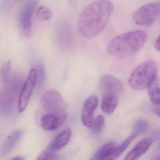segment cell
<instances>
[{
    "mask_svg": "<svg viewBox=\"0 0 160 160\" xmlns=\"http://www.w3.org/2000/svg\"><path fill=\"white\" fill-rule=\"evenodd\" d=\"M36 14L39 19L44 21L50 20L53 16L52 11L46 6H42L39 7Z\"/></svg>",
    "mask_w": 160,
    "mask_h": 160,
    "instance_id": "cell-23",
    "label": "cell"
},
{
    "mask_svg": "<svg viewBox=\"0 0 160 160\" xmlns=\"http://www.w3.org/2000/svg\"><path fill=\"white\" fill-rule=\"evenodd\" d=\"M160 36H159L155 40V43H154V48H155V50L158 52L160 51Z\"/></svg>",
    "mask_w": 160,
    "mask_h": 160,
    "instance_id": "cell-25",
    "label": "cell"
},
{
    "mask_svg": "<svg viewBox=\"0 0 160 160\" xmlns=\"http://www.w3.org/2000/svg\"><path fill=\"white\" fill-rule=\"evenodd\" d=\"M37 0H28L23 7L20 14V23L21 31L26 37L31 33L32 18V14L37 7Z\"/></svg>",
    "mask_w": 160,
    "mask_h": 160,
    "instance_id": "cell-8",
    "label": "cell"
},
{
    "mask_svg": "<svg viewBox=\"0 0 160 160\" xmlns=\"http://www.w3.org/2000/svg\"><path fill=\"white\" fill-rule=\"evenodd\" d=\"M36 72V90L40 92L43 88L45 83L46 71L42 64H38L35 68Z\"/></svg>",
    "mask_w": 160,
    "mask_h": 160,
    "instance_id": "cell-18",
    "label": "cell"
},
{
    "mask_svg": "<svg viewBox=\"0 0 160 160\" xmlns=\"http://www.w3.org/2000/svg\"><path fill=\"white\" fill-rule=\"evenodd\" d=\"M66 119L67 117L54 114H44L41 119V127L45 131H56L62 126Z\"/></svg>",
    "mask_w": 160,
    "mask_h": 160,
    "instance_id": "cell-11",
    "label": "cell"
},
{
    "mask_svg": "<svg viewBox=\"0 0 160 160\" xmlns=\"http://www.w3.org/2000/svg\"><path fill=\"white\" fill-rule=\"evenodd\" d=\"M118 104V96L113 94H104L102 102V109L107 115H111Z\"/></svg>",
    "mask_w": 160,
    "mask_h": 160,
    "instance_id": "cell-16",
    "label": "cell"
},
{
    "mask_svg": "<svg viewBox=\"0 0 160 160\" xmlns=\"http://www.w3.org/2000/svg\"><path fill=\"white\" fill-rule=\"evenodd\" d=\"M9 0H4L3 2H4V5L6 4V3H8V2H9Z\"/></svg>",
    "mask_w": 160,
    "mask_h": 160,
    "instance_id": "cell-27",
    "label": "cell"
},
{
    "mask_svg": "<svg viewBox=\"0 0 160 160\" xmlns=\"http://www.w3.org/2000/svg\"><path fill=\"white\" fill-rule=\"evenodd\" d=\"M36 72L35 68L32 69L29 73L20 91L18 102V110L23 112L27 108L32 94L36 85Z\"/></svg>",
    "mask_w": 160,
    "mask_h": 160,
    "instance_id": "cell-6",
    "label": "cell"
},
{
    "mask_svg": "<svg viewBox=\"0 0 160 160\" xmlns=\"http://www.w3.org/2000/svg\"><path fill=\"white\" fill-rule=\"evenodd\" d=\"M23 131L19 130L14 132L5 141L0 150V155L4 156L9 154L15 148L23 135Z\"/></svg>",
    "mask_w": 160,
    "mask_h": 160,
    "instance_id": "cell-15",
    "label": "cell"
},
{
    "mask_svg": "<svg viewBox=\"0 0 160 160\" xmlns=\"http://www.w3.org/2000/svg\"><path fill=\"white\" fill-rule=\"evenodd\" d=\"M157 76L156 62L152 60H148L134 70L129 78L128 83L133 89L143 90L148 88Z\"/></svg>",
    "mask_w": 160,
    "mask_h": 160,
    "instance_id": "cell-3",
    "label": "cell"
},
{
    "mask_svg": "<svg viewBox=\"0 0 160 160\" xmlns=\"http://www.w3.org/2000/svg\"><path fill=\"white\" fill-rule=\"evenodd\" d=\"M147 88L152 103L155 105H159L160 103V84L158 76L151 82Z\"/></svg>",
    "mask_w": 160,
    "mask_h": 160,
    "instance_id": "cell-17",
    "label": "cell"
},
{
    "mask_svg": "<svg viewBox=\"0 0 160 160\" xmlns=\"http://www.w3.org/2000/svg\"><path fill=\"white\" fill-rule=\"evenodd\" d=\"M12 67V62H6L3 63L0 70V79L2 83L6 85L10 78V72Z\"/></svg>",
    "mask_w": 160,
    "mask_h": 160,
    "instance_id": "cell-20",
    "label": "cell"
},
{
    "mask_svg": "<svg viewBox=\"0 0 160 160\" xmlns=\"http://www.w3.org/2000/svg\"><path fill=\"white\" fill-rule=\"evenodd\" d=\"M58 159V156L55 152L49 151L47 150L41 152L37 157V159L39 160H56Z\"/></svg>",
    "mask_w": 160,
    "mask_h": 160,
    "instance_id": "cell-24",
    "label": "cell"
},
{
    "mask_svg": "<svg viewBox=\"0 0 160 160\" xmlns=\"http://www.w3.org/2000/svg\"><path fill=\"white\" fill-rule=\"evenodd\" d=\"M138 135L137 133L133 132L131 135L124 139L120 144L118 145H116L115 144L106 160H112L117 159L129 147V145Z\"/></svg>",
    "mask_w": 160,
    "mask_h": 160,
    "instance_id": "cell-14",
    "label": "cell"
},
{
    "mask_svg": "<svg viewBox=\"0 0 160 160\" xmlns=\"http://www.w3.org/2000/svg\"><path fill=\"white\" fill-rule=\"evenodd\" d=\"M72 134L71 129H65L50 143L46 150L53 152L60 150L70 142Z\"/></svg>",
    "mask_w": 160,
    "mask_h": 160,
    "instance_id": "cell-12",
    "label": "cell"
},
{
    "mask_svg": "<svg viewBox=\"0 0 160 160\" xmlns=\"http://www.w3.org/2000/svg\"><path fill=\"white\" fill-rule=\"evenodd\" d=\"M153 140L151 138L142 139L126 155L125 160H135L139 159L148 150Z\"/></svg>",
    "mask_w": 160,
    "mask_h": 160,
    "instance_id": "cell-13",
    "label": "cell"
},
{
    "mask_svg": "<svg viewBox=\"0 0 160 160\" xmlns=\"http://www.w3.org/2000/svg\"><path fill=\"white\" fill-rule=\"evenodd\" d=\"M148 127V121L144 119H139L137 120L133 123L132 131L139 134L145 132Z\"/></svg>",
    "mask_w": 160,
    "mask_h": 160,
    "instance_id": "cell-22",
    "label": "cell"
},
{
    "mask_svg": "<svg viewBox=\"0 0 160 160\" xmlns=\"http://www.w3.org/2000/svg\"><path fill=\"white\" fill-rule=\"evenodd\" d=\"M12 160H24V158L22 156H17L15 158H13Z\"/></svg>",
    "mask_w": 160,
    "mask_h": 160,
    "instance_id": "cell-26",
    "label": "cell"
},
{
    "mask_svg": "<svg viewBox=\"0 0 160 160\" xmlns=\"http://www.w3.org/2000/svg\"><path fill=\"white\" fill-rule=\"evenodd\" d=\"M105 124V118L102 115H99L95 119L92 125V132L94 135L100 134L103 129Z\"/></svg>",
    "mask_w": 160,
    "mask_h": 160,
    "instance_id": "cell-21",
    "label": "cell"
},
{
    "mask_svg": "<svg viewBox=\"0 0 160 160\" xmlns=\"http://www.w3.org/2000/svg\"><path fill=\"white\" fill-rule=\"evenodd\" d=\"M98 104V97L94 95L88 98L84 103L81 117L82 123L86 127H91L93 121V113Z\"/></svg>",
    "mask_w": 160,
    "mask_h": 160,
    "instance_id": "cell-10",
    "label": "cell"
},
{
    "mask_svg": "<svg viewBox=\"0 0 160 160\" xmlns=\"http://www.w3.org/2000/svg\"><path fill=\"white\" fill-rule=\"evenodd\" d=\"M115 145L114 142H109L103 145L95 152L92 158V160H106L107 157Z\"/></svg>",
    "mask_w": 160,
    "mask_h": 160,
    "instance_id": "cell-19",
    "label": "cell"
},
{
    "mask_svg": "<svg viewBox=\"0 0 160 160\" xmlns=\"http://www.w3.org/2000/svg\"><path fill=\"white\" fill-rule=\"evenodd\" d=\"M99 87L103 95L110 94L118 96L122 90V84L120 80L110 75H104L101 77L99 81Z\"/></svg>",
    "mask_w": 160,
    "mask_h": 160,
    "instance_id": "cell-9",
    "label": "cell"
},
{
    "mask_svg": "<svg viewBox=\"0 0 160 160\" xmlns=\"http://www.w3.org/2000/svg\"><path fill=\"white\" fill-rule=\"evenodd\" d=\"M160 10V3L158 2L148 3L135 11L133 15V20L138 26H151L157 19Z\"/></svg>",
    "mask_w": 160,
    "mask_h": 160,
    "instance_id": "cell-5",
    "label": "cell"
},
{
    "mask_svg": "<svg viewBox=\"0 0 160 160\" xmlns=\"http://www.w3.org/2000/svg\"><path fill=\"white\" fill-rule=\"evenodd\" d=\"M19 96L6 88L0 93V111L3 115L8 118L13 116Z\"/></svg>",
    "mask_w": 160,
    "mask_h": 160,
    "instance_id": "cell-7",
    "label": "cell"
},
{
    "mask_svg": "<svg viewBox=\"0 0 160 160\" xmlns=\"http://www.w3.org/2000/svg\"><path fill=\"white\" fill-rule=\"evenodd\" d=\"M113 3L100 0L84 9L78 18V28L81 35L92 38L99 35L108 24L114 11Z\"/></svg>",
    "mask_w": 160,
    "mask_h": 160,
    "instance_id": "cell-1",
    "label": "cell"
},
{
    "mask_svg": "<svg viewBox=\"0 0 160 160\" xmlns=\"http://www.w3.org/2000/svg\"><path fill=\"white\" fill-rule=\"evenodd\" d=\"M41 106L44 114L67 117V103L58 91L52 89L47 91L41 99Z\"/></svg>",
    "mask_w": 160,
    "mask_h": 160,
    "instance_id": "cell-4",
    "label": "cell"
},
{
    "mask_svg": "<svg viewBox=\"0 0 160 160\" xmlns=\"http://www.w3.org/2000/svg\"><path fill=\"white\" fill-rule=\"evenodd\" d=\"M148 34L142 30H136L122 33L112 39L108 45L110 55L119 58L131 57L143 47Z\"/></svg>",
    "mask_w": 160,
    "mask_h": 160,
    "instance_id": "cell-2",
    "label": "cell"
}]
</instances>
